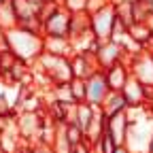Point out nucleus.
Segmentation results:
<instances>
[{"label": "nucleus", "mask_w": 153, "mask_h": 153, "mask_svg": "<svg viewBox=\"0 0 153 153\" xmlns=\"http://www.w3.org/2000/svg\"><path fill=\"white\" fill-rule=\"evenodd\" d=\"M7 43H9V51L15 57H22V60L43 55L45 51V36L24 28H11L7 32Z\"/></svg>", "instance_id": "1"}, {"label": "nucleus", "mask_w": 153, "mask_h": 153, "mask_svg": "<svg viewBox=\"0 0 153 153\" xmlns=\"http://www.w3.org/2000/svg\"><path fill=\"white\" fill-rule=\"evenodd\" d=\"M115 22H117V9H115V2H102L96 11H91L89 15V30L91 36L98 43H108L113 36V28Z\"/></svg>", "instance_id": "2"}, {"label": "nucleus", "mask_w": 153, "mask_h": 153, "mask_svg": "<svg viewBox=\"0 0 153 153\" xmlns=\"http://www.w3.org/2000/svg\"><path fill=\"white\" fill-rule=\"evenodd\" d=\"M70 19H72V15L64 7L53 11L43 22L45 38H70Z\"/></svg>", "instance_id": "3"}, {"label": "nucleus", "mask_w": 153, "mask_h": 153, "mask_svg": "<svg viewBox=\"0 0 153 153\" xmlns=\"http://www.w3.org/2000/svg\"><path fill=\"white\" fill-rule=\"evenodd\" d=\"M108 94H111V89L106 85V79H104L102 70H96L89 79H85V102L91 104L94 108H100Z\"/></svg>", "instance_id": "4"}, {"label": "nucleus", "mask_w": 153, "mask_h": 153, "mask_svg": "<svg viewBox=\"0 0 153 153\" xmlns=\"http://www.w3.org/2000/svg\"><path fill=\"white\" fill-rule=\"evenodd\" d=\"M130 72L138 83H143L145 87L153 89V51L151 53H140L136 57H132L130 62Z\"/></svg>", "instance_id": "5"}, {"label": "nucleus", "mask_w": 153, "mask_h": 153, "mask_svg": "<svg viewBox=\"0 0 153 153\" xmlns=\"http://www.w3.org/2000/svg\"><path fill=\"white\" fill-rule=\"evenodd\" d=\"M102 72H104V79H106V85H108L111 91H121L132 76L130 64H126V62H117L115 66H111Z\"/></svg>", "instance_id": "6"}, {"label": "nucleus", "mask_w": 153, "mask_h": 153, "mask_svg": "<svg viewBox=\"0 0 153 153\" xmlns=\"http://www.w3.org/2000/svg\"><path fill=\"white\" fill-rule=\"evenodd\" d=\"M104 117H106V115H104ZM128 130H130V121H128V113L126 111L113 115V117H106V132L111 134V138L115 140L117 147L126 145Z\"/></svg>", "instance_id": "7"}, {"label": "nucleus", "mask_w": 153, "mask_h": 153, "mask_svg": "<svg viewBox=\"0 0 153 153\" xmlns=\"http://www.w3.org/2000/svg\"><path fill=\"white\" fill-rule=\"evenodd\" d=\"M121 57H123V49L117 45V43H102L98 53H96V64H98L100 70H106L111 66H115L117 62H121Z\"/></svg>", "instance_id": "8"}, {"label": "nucleus", "mask_w": 153, "mask_h": 153, "mask_svg": "<svg viewBox=\"0 0 153 153\" xmlns=\"http://www.w3.org/2000/svg\"><path fill=\"white\" fill-rule=\"evenodd\" d=\"M121 94H123V98H126V102H128V108H130V106H143V104L149 100L151 89L145 87L143 83H138L134 76H130V81L126 83V87L121 89Z\"/></svg>", "instance_id": "9"}, {"label": "nucleus", "mask_w": 153, "mask_h": 153, "mask_svg": "<svg viewBox=\"0 0 153 153\" xmlns=\"http://www.w3.org/2000/svg\"><path fill=\"white\" fill-rule=\"evenodd\" d=\"M100 111L106 115V117H113V115H117V113L128 111V102H126V98H123V94H121V91H111V94L106 96L104 104L100 106Z\"/></svg>", "instance_id": "10"}, {"label": "nucleus", "mask_w": 153, "mask_h": 153, "mask_svg": "<svg viewBox=\"0 0 153 153\" xmlns=\"http://www.w3.org/2000/svg\"><path fill=\"white\" fill-rule=\"evenodd\" d=\"M128 36L132 38L134 43H138L140 47H145L147 43L153 41V30L149 28V24H140V22H136V24H132V26L128 28Z\"/></svg>", "instance_id": "11"}, {"label": "nucleus", "mask_w": 153, "mask_h": 153, "mask_svg": "<svg viewBox=\"0 0 153 153\" xmlns=\"http://www.w3.org/2000/svg\"><path fill=\"white\" fill-rule=\"evenodd\" d=\"M64 136H66V140L70 143V147H76V145L85 143V134L81 132V128L76 126V123H66V128H64Z\"/></svg>", "instance_id": "12"}, {"label": "nucleus", "mask_w": 153, "mask_h": 153, "mask_svg": "<svg viewBox=\"0 0 153 153\" xmlns=\"http://www.w3.org/2000/svg\"><path fill=\"white\" fill-rule=\"evenodd\" d=\"M70 94H72L74 104L85 102V81H81V79H72V81H70Z\"/></svg>", "instance_id": "13"}, {"label": "nucleus", "mask_w": 153, "mask_h": 153, "mask_svg": "<svg viewBox=\"0 0 153 153\" xmlns=\"http://www.w3.org/2000/svg\"><path fill=\"white\" fill-rule=\"evenodd\" d=\"M115 153H130V151H128V149L121 145V147H117V149H115Z\"/></svg>", "instance_id": "14"}, {"label": "nucleus", "mask_w": 153, "mask_h": 153, "mask_svg": "<svg viewBox=\"0 0 153 153\" xmlns=\"http://www.w3.org/2000/svg\"><path fill=\"white\" fill-rule=\"evenodd\" d=\"M4 2H9V0H0V4H4Z\"/></svg>", "instance_id": "15"}]
</instances>
